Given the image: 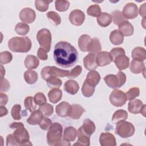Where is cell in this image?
I'll list each match as a JSON object with an SVG mask.
<instances>
[{
    "label": "cell",
    "instance_id": "1",
    "mask_svg": "<svg viewBox=\"0 0 146 146\" xmlns=\"http://www.w3.org/2000/svg\"><path fill=\"white\" fill-rule=\"evenodd\" d=\"M53 56L56 64L63 68L74 66L78 59L76 49L66 41H60L55 44Z\"/></svg>",
    "mask_w": 146,
    "mask_h": 146
},
{
    "label": "cell",
    "instance_id": "2",
    "mask_svg": "<svg viewBox=\"0 0 146 146\" xmlns=\"http://www.w3.org/2000/svg\"><path fill=\"white\" fill-rule=\"evenodd\" d=\"M31 46V41L27 36L13 37L8 42L9 48L15 52H27Z\"/></svg>",
    "mask_w": 146,
    "mask_h": 146
},
{
    "label": "cell",
    "instance_id": "3",
    "mask_svg": "<svg viewBox=\"0 0 146 146\" xmlns=\"http://www.w3.org/2000/svg\"><path fill=\"white\" fill-rule=\"evenodd\" d=\"M63 127L60 124L55 122L52 123L48 129L47 133V141L49 145L56 146L62 139Z\"/></svg>",
    "mask_w": 146,
    "mask_h": 146
},
{
    "label": "cell",
    "instance_id": "4",
    "mask_svg": "<svg viewBox=\"0 0 146 146\" xmlns=\"http://www.w3.org/2000/svg\"><path fill=\"white\" fill-rule=\"evenodd\" d=\"M36 39L41 48L49 52L51 45V34L50 31L47 29L39 30L36 34Z\"/></svg>",
    "mask_w": 146,
    "mask_h": 146
},
{
    "label": "cell",
    "instance_id": "5",
    "mask_svg": "<svg viewBox=\"0 0 146 146\" xmlns=\"http://www.w3.org/2000/svg\"><path fill=\"white\" fill-rule=\"evenodd\" d=\"M135 131L134 125L129 121H123L117 123L116 133L121 138H128L133 135Z\"/></svg>",
    "mask_w": 146,
    "mask_h": 146
},
{
    "label": "cell",
    "instance_id": "6",
    "mask_svg": "<svg viewBox=\"0 0 146 146\" xmlns=\"http://www.w3.org/2000/svg\"><path fill=\"white\" fill-rule=\"evenodd\" d=\"M13 136L18 143L19 145H32V143L30 141V136L28 131L23 126L15 128L13 132Z\"/></svg>",
    "mask_w": 146,
    "mask_h": 146
},
{
    "label": "cell",
    "instance_id": "7",
    "mask_svg": "<svg viewBox=\"0 0 146 146\" xmlns=\"http://www.w3.org/2000/svg\"><path fill=\"white\" fill-rule=\"evenodd\" d=\"M111 103L115 107H121L127 100L125 93L123 91L115 89L111 93L109 97Z\"/></svg>",
    "mask_w": 146,
    "mask_h": 146
},
{
    "label": "cell",
    "instance_id": "8",
    "mask_svg": "<svg viewBox=\"0 0 146 146\" xmlns=\"http://www.w3.org/2000/svg\"><path fill=\"white\" fill-rule=\"evenodd\" d=\"M128 110L133 114L141 113L144 116L145 114V105L139 99L131 100L128 104Z\"/></svg>",
    "mask_w": 146,
    "mask_h": 146
},
{
    "label": "cell",
    "instance_id": "9",
    "mask_svg": "<svg viewBox=\"0 0 146 146\" xmlns=\"http://www.w3.org/2000/svg\"><path fill=\"white\" fill-rule=\"evenodd\" d=\"M121 13L125 19H135L137 17L139 14L137 6L132 2L128 3L124 6Z\"/></svg>",
    "mask_w": 146,
    "mask_h": 146
},
{
    "label": "cell",
    "instance_id": "10",
    "mask_svg": "<svg viewBox=\"0 0 146 146\" xmlns=\"http://www.w3.org/2000/svg\"><path fill=\"white\" fill-rule=\"evenodd\" d=\"M19 18L25 23H31L36 18V14L34 10L30 7H26L21 10L19 13Z\"/></svg>",
    "mask_w": 146,
    "mask_h": 146
},
{
    "label": "cell",
    "instance_id": "11",
    "mask_svg": "<svg viewBox=\"0 0 146 146\" xmlns=\"http://www.w3.org/2000/svg\"><path fill=\"white\" fill-rule=\"evenodd\" d=\"M85 19V15L80 10L76 9L72 10L69 15V20L71 24L75 26L82 25Z\"/></svg>",
    "mask_w": 146,
    "mask_h": 146
},
{
    "label": "cell",
    "instance_id": "12",
    "mask_svg": "<svg viewBox=\"0 0 146 146\" xmlns=\"http://www.w3.org/2000/svg\"><path fill=\"white\" fill-rule=\"evenodd\" d=\"M113 61L110 52L107 51H100L96 56V62L98 66L103 67L110 64Z\"/></svg>",
    "mask_w": 146,
    "mask_h": 146
},
{
    "label": "cell",
    "instance_id": "13",
    "mask_svg": "<svg viewBox=\"0 0 146 146\" xmlns=\"http://www.w3.org/2000/svg\"><path fill=\"white\" fill-rule=\"evenodd\" d=\"M76 137H78V140L76 143L74 144V145L89 146L90 145V136L86 133L82 127V125L78 129Z\"/></svg>",
    "mask_w": 146,
    "mask_h": 146
},
{
    "label": "cell",
    "instance_id": "14",
    "mask_svg": "<svg viewBox=\"0 0 146 146\" xmlns=\"http://www.w3.org/2000/svg\"><path fill=\"white\" fill-rule=\"evenodd\" d=\"M99 143L102 146H115L116 145L115 136L110 132L102 133L99 137Z\"/></svg>",
    "mask_w": 146,
    "mask_h": 146
},
{
    "label": "cell",
    "instance_id": "15",
    "mask_svg": "<svg viewBox=\"0 0 146 146\" xmlns=\"http://www.w3.org/2000/svg\"><path fill=\"white\" fill-rule=\"evenodd\" d=\"M83 64L84 67L89 70H94L98 67L96 62V56L94 54L89 53L83 59Z\"/></svg>",
    "mask_w": 146,
    "mask_h": 146
},
{
    "label": "cell",
    "instance_id": "16",
    "mask_svg": "<svg viewBox=\"0 0 146 146\" xmlns=\"http://www.w3.org/2000/svg\"><path fill=\"white\" fill-rule=\"evenodd\" d=\"M71 109V105L67 102H62L55 107L56 114L60 117L68 116Z\"/></svg>",
    "mask_w": 146,
    "mask_h": 146
},
{
    "label": "cell",
    "instance_id": "17",
    "mask_svg": "<svg viewBox=\"0 0 146 146\" xmlns=\"http://www.w3.org/2000/svg\"><path fill=\"white\" fill-rule=\"evenodd\" d=\"M113 61L119 70H125L128 68L129 64V58L125 55H119Z\"/></svg>",
    "mask_w": 146,
    "mask_h": 146
},
{
    "label": "cell",
    "instance_id": "18",
    "mask_svg": "<svg viewBox=\"0 0 146 146\" xmlns=\"http://www.w3.org/2000/svg\"><path fill=\"white\" fill-rule=\"evenodd\" d=\"M119 30L123 36H129L133 34L134 29L132 25L127 21H124L119 25Z\"/></svg>",
    "mask_w": 146,
    "mask_h": 146
},
{
    "label": "cell",
    "instance_id": "19",
    "mask_svg": "<svg viewBox=\"0 0 146 146\" xmlns=\"http://www.w3.org/2000/svg\"><path fill=\"white\" fill-rule=\"evenodd\" d=\"M85 112L84 108L79 104H74L71 105V109L68 116L74 120L79 119Z\"/></svg>",
    "mask_w": 146,
    "mask_h": 146
},
{
    "label": "cell",
    "instance_id": "20",
    "mask_svg": "<svg viewBox=\"0 0 146 146\" xmlns=\"http://www.w3.org/2000/svg\"><path fill=\"white\" fill-rule=\"evenodd\" d=\"M64 89L66 92L71 95L76 94L79 90V86L78 82L74 80L70 79L66 82L64 85Z\"/></svg>",
    "mask_w": 146,
    "mask_h": 146
},
{
    "label": "cell",
    "instance_id": "21",
    "mask_svg": "<svg viewBox=\"0 0 146 146\" xmlns=\"http://www.w3.org/2000/svg\"><path fill=\"white\" fill-rule=\"evenodd\" d=\"M100 75L99 73L95 70H91L88 73L86 81L89 84L95 87L100 82Z\"/></svg>",
    "mask_w": 146,
    "mask_h": 146
},
{
    "label": "cell",
    "instance_id": "22",
    "mask_svg": "<svg viewBox=\"0 0 146 146\" xmlns=\"http://www.w3.org/2000/svg\"><path fill=\"white\" fill-rule=\"evenodd\" d=\"M43 117V115L40 110H35L31 112V115L27 119V122L30 125H37L40 123Z\"/></svg>",
    "mask_w": 146,
    "mask_h": 146
},
{
    "label": "cell",
    "instance_id": "23",
    "mask_svg": "<svg viewBox=\"0 0 146 146\" xmlns=\"http://www.w3.org/2000/svg\"><path fill=\"white\" fill-rule=\"evenodd\" d=\"M131 56L133 60L144 61L146 59L145 49L141 47H136L133 49Z\"/></svg>",
    "mask_w": 146,
    "mask_h": 146
},
{
    "label": "cell",
    "instance_id": "24",
    "mask_svg": "<svg viewBox=\"0 0 146 146\" xmlns=\"http://www.w3.org/2000/svg\"><path fill=\"white\" fill-rule=\"evenodd\" d=\"M25 67L29 70H33L36 68L39 64V60L36 56L32 55H28L24 62Z\"/></svg>",
    "mask_w": 146,
    "mask_h": 146
},
{
    "label": "cell",
    "instance_id": "25",
    "mask_svg": "<svg viewBox=\"0 0 146 146\" xmlns=\"http://www.w3.org/2000/svg\"><path fill=\"white\" fill-rule=\"evenodd\" d=\"M112 18L111 15L107 13H102L98 17H97V22L98 25L103 27H106L108 26L111 22Z\"/></svg>",
    "mask_w": 146,
    "mask_h": 146
},
{
    "label": "cell",
    "instance_id": "26",
    "mask_svg": "<svg viewBox=\"0 0 146 146\" xmlns=\"http://www.w3.org/2000/svg\"><path fill=\"white\" fill-rule=\"evenodd\" d=\"M130 71L135 74H138L145 71V64L143 61L132 60L129 65Z\"/></svg>",
    "mask_w": 146,
    "mask_h": 146
},
{
    "label": "cell",
    "instance_id": "27",
    "mask_svg": "<svg viewBox=\"0 0 146 146\" xmlns=\"http://www.w3.org/2000/svg\"><path fill=\"white\" fill-rule=\"evenodd\" d=\"M110 40L114 45H120L124 41V36L119 30H115L110 35Z\"/></svg>",
    "mask_w": 146,
    "mask_h": 146
},
{
    "label": "cell",
    "instance_id": "28",
    "mask_svg": "<svg viewBox=\"0 0 146 146\" xmlns=\"http://www.w3.org/2000/svg\"><path fill=\"white\" fill-rule=\"evenodd\" d=\"M77 136V130L73 127L70 126L65 128L63 135V139L69 141H73Z\"/></svg>",
    "mask_w": 146,
    "mask_h": 146
},
{
    "label": "cell",
    "instance_id": "29",
    "mask_svg": "<svg viewBox=\"0 0 146 146\" xmlns=\"http://www.w3.org/2000/svg\"><path fill=\"white\" fill-rule=\"evenodd\" d=\"M91 38L90 35L87 34L82 35L78 39V46L80 50L83 52L88 51V47L91 42Z\"/></svg>",
    "mask_w": 146,
    "mask_h": 146
},
{
    "label": "cell",
    "instance_id": "30",
    "mask_svg": "<svg viewBox=\"0 0 146 146\" xmlns=\"http://www.w3.org/2000/svg\"><path fill=\"white\" fill-rule=\"evenodd\" d=\"M48 97L50 102L55 104L61 100L62 91L59 88H53L48 92Z\"/></svg>",
    "mask_w": 146,
    "mask_h": 146
},
{
    "label": "cell",
    "instance_id": "31",
    "mask_svg": "<svg viewBox=\"0 0 146 146\" xmlns=\"http://www.w3.org/2000/svg\"><path fill=\"white\" fill-rule=\"evenodd\" d=\"M128 117V113L123 110H119L115 111L112 117V122L113 123H119L125 121Z\"/></svg>",
    "mask_w": 146,
    "mask_h": 146
},
{
    "label": "cell",
    "instance_id": "32",
    "mask_svg": "<svg viewBox=\"0 0 146 146\" xmlns=\"http://www.w3.org/2000/svg\"><path fill=\"white\" fill-rule=\"evenodd\" d=\"M102 50V46L99 39L97 38H93L91 39V42L88 47V52L91 54H96L100 52Z\"/></svg>",
    "mask_w": 146,
    "mask_h": 146
},
{
    "label": "cell",
    "instance_id": "33",
    "mask_svg": "<svg viewBox=\"0 0 146 146\" xmlns=\"http://www.w3.org/2000/svg\"><path fill=\"white\" fill-rule=\"evenodd\" d=\"M38 74L33 70H27L24 73V79L27 84H33L35 83L38 80Z\"/></svg>",
    "mask_w": 146,
    "mask_h": 146
},
{
    "label": "cell",
    "instance_id": "34",
    "mask_svg": "<svg viewBox=\"0 0 146 146\" xmlns=\"http://www.w3.org/2000/svg\"><path fill=\"white\" fill-rule=\"evenodd\" d=\"M104 80L105 81V83H106V84L110 88H112L113 89H116L117 88H119L118 79L116 75H113V74L107 75L104 78Z\"/></svg>",
    "mask_w": 146,
    "mask_h": 146
},
{
    "label": "cell",
    "instance_id": "35",
    "mask_svg": "<svg viewBox=\"0 0 146 146\" xmlns=\"http://www.w3.org/2000/svg\"><path fill=\"white\" fill-rule=\"evenodd\" d=\"M82 127L89 136H91L95 132L96 128L94 123L89 119H86L83 121Z\"/></svg>",
    "mask_w": 146,
    "mask_h": 146
},
{
    "label": "cell",
    "instance_id": "36",
    "mask_svg": "<svg viewBox=\"0 0 146 146\" xmlns=\"http://www.w3.org/2000/svg\"><path fill=\"white\" fill-rule=\"evenodd\" d=\"M95 90V87L89 84L86 81H84L82 87V93L84 96L90 98L94 94Z\"/></svg>",
    "mask_w": 146,
    "mask_h": 146
},
{
    "label": "cell",
    "instance_id": "37",
    "mask_svg": "<svg viewBox=\"0 0 146 146\" xmlns=\"http://www.w3.org/2000/svg\"><path fill=\"white\" fill-rule=\"evenodd\" d=\"M30 31L29 26L23 22H19L15 27V31L16 33L20 35H25Z\"/></svg>",
    "mask_w": 146,
    "mask_h": 146
},
{
    "label": "cell",
    "instance_id": "38",
    "mask_svg": "<svg viewBox=\"0 0 146 146\" xmlns=\"http://www.w3.org/2000/svg\"><path fill=\"white\" fill-rule=\"evenodd\" d=\"M50 72L52 76H54L58 78H62L65 76L67 77L70 72V71L60 69L55 66H51Z\"/></svg>",
    "mask_w": 146,
    "mask_h": 146
},
{
    "label": "cell",
    "instance_id": "39",
    "mask_svg": "<svg viewBox=\"0 0 146 146\" xmlns=\"http://www.w3.org/2000/svg\"><path fill=\"white\" fill-rule=\"evenodd\" d=\"M47 84L50 88H58L62 84V81L58 77L52 76L46 80Z\"/></svg>",
    "mask_w": 146,
    "mask_h": 146
},
{
    "label": "cell",
    "instance_id": "40",
    "mask_svg": "<svg viewBox=\"0 0 146 146\" xmlns=\"http://www.w3.org/2000/svg\"><path fill=\"white\" fill-rule=\"evenodd\" d=\"M51 1L47 0H36L35 1V8L39 11L44 12L47 11L48 9L49 3Z\"/></svg>",
    "mask_w": 146,
    "mask_h": 146
},
{
    "label": "cell",
    "instance_id": "41",
    "mask_svg": "<svg viewBox=\"0 0 146 146\" xmlns=\"http://www.w3.org/2000/svg\"><path fill=\"white\" fill-rule=\"evenodd\" d=\"M55 6L58 11H66L69 8L70 2L65 0H56L55 1Z\"/></svg>",
    "mask_w": 146,
    "mask_h": 146
},
{
    "label": "cell",
    "instance_id": "42",
    "mask_svg": "<svg viewBox=\"0 0 146 146\" xmlns=\"http://www.w3.org/2000/svg\"><path fill=\"white\" fill-rule=\"evenodd\" d=\"M24 105L27 110H29L30 112H33L36 110V104L35 103L34 98L32 96H27L24 100Z\"/></svg>",
    "mask_w": 146,
    "mask_h": 146
},
{
    "label": "cell",
    "instance_id": "43",
    "mask_svg": "<svg viewBox=\"0 0 146 146\" xmlns=\"http://www.w3.org/2000/svg\"><path fill=\"white\" fill-rule=\"evenodd\" d=\"M39 110L42 112L44 116H50L54 112L53 106L48 103H46L42 106H40L38 108Z\"/></svg>",
    "mask_w": 146,
    "mask_h": 146
},
{
    "label": "cell",
    "instance_id": "44",
    "mask_svg": "<svg viewBox=\"0 0 146 146\" xmlns=\"http://www.w3.org/2000/svg\"><path fill=\"white\" fill-rule=\"evenodd\" d=\"M112 18L113 19V23L117 26L122 22L126 21V19L123 17L122 13L119 10H115L112 13Z\"/></svg>",
    "mask_w": 146,
    "mask_h": 146
},
{
    "label": "cell",
    "instance_id": "45",
    "mask_svg": "<svg viewBox=\"0 0 146 146\" xmlns=\"http://www.w3.org/2000/svg\"><path fill=\"white\" fill-rule=\"evenodd\" d=\"M87 13L90 16L98 17L102 13L101 8L98 5H92L88 7Z\"/></svg>",
    "mask_w": 146,
    "mask_h": 146
},
{
    "label": "cell",
    "instance_id": "46",
    "mask_svg": "<svg viewBox=\"0 0 146 146\" xmlns=\"http://www.w3.org/2000/svg\"><path fill=\"white\" fill-rule=\"evenodd\" d=\"M13 59L12 54L7 51H2L0 53V63L1 64H5L10 63Z\"/></svg>",
    "mask_w": 146,
    "mask_h": 146
},
{
    "label": "cell",
    "instance_id": "47",
    "mask_svg": "<svg viewBox=\"0 0 146 146\" xmlns=\"http://www.w3.org/2000/svg\"><path fill=\"white\" fill-rule=\"evenodd\" d=\"M47 17L48 19L51 20L55 26H58L61 23V18L60 15L55 11H51L47 13Z\"/></svg>",
    "mask_w": 146,
    "mask_h": 146
},
{
    "label": "cell",
    "instance_id": "48",
    "mask_svg": "<svg viewBox=\"0 0 146 146\" xmlns=\"http://www.w3.org/2000/svg\"><path fill=\"white\" fill-rule=\"evenodd\" d=\"M140 94V89L138 87L131 88L126 93L127 99L128 100H133L136 97L139 96Z\"/></svg>",
    "mask_w": 146,
    "mask_h": 146
},
{
    "label": "cell",
    "instance_id": "49",
    "mask_svg": "<svg viewBox=\"0 0 146 146\" xmlns=\"http://www.w3.org/2000/svg\"><path fill=\"white\" fill-rule=\"evenodd\" d=\"M34 100L35 103L39 106L46 104L47 102L46 98L44 94L42 92H38L35 94L34 97Z\"/></svg>",
    "mask_w": 146,
    "mask_h": 146
},
{
    "label": "cell",
    "instance_id": "50",
    "mask_svg": "<svg viewBox=\"0 0 146 146\" xmlns=\"http://www.w3.org/2000/svg\"><path fill=\"white\" fill-rule=\"evenodd\" d=\"M21 106L20 104H15L11 108V115L12 117L16 120H19L21 119Z\"/></svg>",
    "mask_w": 146,
    "mask_h": 146
},
{
    "label": "cell",
    "instance_id": "51",
    "mask_svg": "<svg viewBox=\"0 0 146 146\" xmlns=\"http://www.w3.org/2000/svg\"><path fill=\"white\" fill-rule=\"evenodd\" d=\"M82 71V67L79 65L76 66L73 69H72L70 71V72L67 77L70 79L75 78L78 77L79 75H80Z\"/></svg>",
    "mask_w": 146,
    "mask_h": 146
},
{
    "label": "cell",
    "instance_id": "52",
    "mask_svg": "<svg viewBox=\"0 0 146 146\" xmlns=\"http://www.w3.org/2000/svg\"><path fill=\"white\" fill-rule=\"evenodd\" d=\"M52 121L46 116H43L41 121L39 124L40 128L43 130H47L52 125Z\"/></svg>",
    "mask_w": 146,
    "mask_h": 146
},
{
    "label": "cell",
    "instance_id": "53",
    "mask_svg": "<svg viewBox=\"0 0 146 146\" xmlns=\"http://www.w3.org/2000/svg\"><path fill=\"white\" fill-rule=\"evenodd\" d=\"M110 54L112 56L113 60L119 55H125L124 50L121 47H115L112 48L110 52Z\"/></svg>",
    "mask_w": 146,
    "mask_h": 146
},
{
    "label": "cell",
    "instance_id": "54",
    "mask_svg": "<svg viewBox=\"0 0 146 146\" xmlns=\"http://www.w3.org/2000/svg\"><path fill=\"white\" fill-rule=\"evenodd\" d=\"M50 68L51 66H46L43 67L41 70L42 78L46 81L51 76H52L50 72Z\"/></svg>",
    "mask_w": 146,
    "mask_h": 146
},
{
    "label": "cell",
    "instance_id": "55",
    "mask_svg": "<svg viewBox=\"0 0 146 146\" xmlns=\"http://www.w3.org/2000/svg\"><path fill=\"white\" fill-rule=\"evenodd\" d=\"M116 75L118 79L119 88H120L121 86H123L124 84V83H125L127 77H126L125 74L121 71H119Z\"/></svg>",
    "mask_w": 146,
    "mask_h": 146
},
{
    "label": "cell",
    "instance_id": "56",
    "mask_svg": "<svg viewBox=\"0 0 146 146\" xmlns=\"http://www.w3.org/2000/svg\"><path fill=\"white\" fill-rule=\"evenodd\" d=\"M10 85L9 81L5 78H1V92H6L10 88Z\"/></svg>",
    "mask_w": 146,
    "mask_h": 146
},
{
    "label": "cell",
    "instance_id": "57",
    "mask_svg": "<svg viewBox=\"0 0 146 146\" xmlns=\"http://www.w3.org/2000/svg\"><path fill=\"white\" fill-rule=\"evenodd\" d=\"M6 145L7 146H17L18 143L15 140L13 134H9L6 137Z\"/></svg>",
    "mask_w": 146,
    "mask_h": 146
},
{
    "label": "cell",
    "instance_id": "58",
    "mask_svg": "<svg viewBox=\"0 0 146 146\" xmlns=\"http://www.w3.org/2000/svg\"><path fill=\"white\" fill-rule=\"evenodd\" d=\"M37 56L40 60H46L48 58L47 51L41 47H39L38 50Z\"/></svg>",
    "mask_w": 146,
    "mask_h": 146
},
{
    "label": "cell",
    "instance_id": "59",
    "mask_svg": "<svg viewBox=\"0 0 146 146\" xmlns=\"http://www.w3.org/2000/svg\"><path fill=\"white\" fill-rule=\"evenodd\" d=\"M0 104L1 106H5L8 102V96L6 94L1 92L0 93Z\"/></svg>",
    "mask_w": 146,
    "mask_h": 146
},
{
    "label": "cell",
    "instance_id": "60",
    "mask_svg": "<svg viewBox=\"0 0 146 146\" xmlns=\"http://www.w3.org/2000/svg\"><path fill=\"white\" fill-rule=\"evenodd\" d=\"M145 5H146V3H144V4H143L142 5H141L140 7V9H139V11L140 15L143 18H145V15H146Z\"/></svg>",
    "mask_w": 146,
    "mask_h": 146
},
{
    "label": "cell",
    "instance_id": "61",
    "mask_svg": "<svg viewBox=\"0 0 146 146\" xmlns=\"http://www.w3.org/2000/svg\"><path fill=\"white\" fill-rule=\"evenodd\" d=\"M8 111L7 108L4 106H0V116L2 117L3 116H5L7 114Z\"/></svg>",
    "mask_w": 146,
    "mask_h": 146
},
{
    "label": "cell",
    "instance_id": "62",
    "mask_svg": "<svg viewBox=\"0 0 146 146\" xmlns=\"http://www.w3.org/2000/svg\"><path fill=\"white\" fill-rule=\"evenodd\" d=\"M23 124L19 122H14V123H12L10 125V128L11 129H15L17 128H18V127H20L21 126H23Z\"/></svg>",
    "mask_w": 146,
    "mask_h": 146
},
{
    "label": "cell",
    "instance_id": "63",
    "mask_svg": "<svg viewBox=\"0 0 146 146\" xmlns=\"http://www.w3.org/2000/svg\"><path fill=\"white\" fill-rule=\"evenodd\" d=\"M56 145H66V146H69L71 145V143H70L69 141L66 140L64 139H61L60 141Z\"/></svg>",
    "mask_w": 146,
    "mask_h": 146
},
{
    "label": "cell",
    "instance_id": "64",
    "mask_svg": "<svg viewBox=\"0 0 146 146\" xmlns=\"http://www.w3.org/2000/svg\"><path fill=\"white\" fill-rule=\"evenodd\" d=\"M5 75V70L3 68V66L1 64V78H3V76Z\"/></svg>",
    "mask_w": 146,
    "mask_h": 146
}]
</instances>
